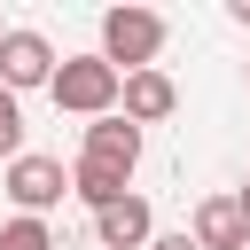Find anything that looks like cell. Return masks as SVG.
I'll return each mask as SVG.
<instances>
[{
    "label": "cell",
    "instance_id": "obj_1",
    "mask_svg": "<svg viewBox=\"0 0 250 250\" xmlns=\"http://www.w3.org/2000/svg\"><path fill=\"white\" fill-rule=\"evenodd\" d=\"M55 109H70V117H117V102H125V70L109 62V55H62V70H55Z\"/></svg>",
    "mask_w": 250,
    "mask_h": 250
},
{
    "label": "cell",
    "instance_id": "obj_2",
    "mask_svg": "<svg viewBox=\"0 0 250 250\" xmlns=\"http://www.w3.org/2000/svg\"><path fill=\"white\" fill-rule=\"evenodd\" d=\"M102 55L133 78V70H156V55H164V16L156 8H109L102 16Z\"/></svg>",
    "mask_w": 250,
    "mask_h": 250
},
{
    "label": "cell",
    "instance_id": "obj_3",
    "mask_svg": "<svg viewBox=\"0 0 250 250\" xmlns=\"http://www.w3.org/2000/svg\"><path fill=\"white\" fill-rule=\"evenodd\" d=\"M62 195H70V172H62V156H31V148H23V156L8 164V203H16L23 219L55 211Z\"/></svg>",
    "mask_w": 250,
    "mask_h": 250
},
{
    "label": "cell",
    "instance_id": "obj_4",
    "mask_svg": "<svg viewBox=\"0 0 250 250\" xmlns=\"http://www.w3.org/2000/svg\"><path fill=\"white\" fill-rule=\"evenodd\" d=\"M55 47L39 39V31H8V47H0V86L8 94H31V86H55Z\"/></svg>",
    "mask_w": 250,
    "mask_h": 250
},
{
    "label": "cell",
    "instance_id": "obj_5",
    "mask_svg": "<svg viewBox=\"0 0 250 250\" xmlns=\"http://www.w3.org/2000/svg\"><path fill=\"white\" fill-rule=\"evenodd\" d=\"M188 234H195V250H250V211L234 195H203Z\"/></svg>",
    "mask_w": 250,
    "mask_h": 250
},
{
    "label": "cell",
    "instance_id": "obj_6",
    "mask_svg": "<svg viewBox=\"0 0 250 250\" xmlns=\"http://www.w3.org/2000/svg\"><path fill=\"white\" fill-rule=\"evenodd\" d=\"M78 156H86V164H109V172L133 180V164H141V125H133V117H94Z\"/></svg>",
    "mask_w": 250,
    "mask_h": 250
},
{
    "label": "cell",
    "instance_id": "obj_7",
    "mask_svg": "<svg viewBox=\"0 0 250 250\" xmlns=\"http://www.w3.org/2000/svg\"><path fill=\"white\" fill-rule=\"evenodd\" d=\"M94 234H102V250H148V242H156V211H148V195L109 203V211L94 219Z\"/></svg>",
    "mask_w": 250,
    "mask_h": 250
},
{
    "label": "cell",
    "instance_id": "obj_8",
    "mask_svg": "<svg viewBox=\"0 0 250 250\" xmlns=\"http://www.w3.org/2000/svg\"><path fill=\"white\" fill-rule=\"evenodd\" d=\"M180 109V86L164 78V70H133L125 78V102H117V117H133V125H164Z\"/></svg>",
    "mask_w": 250,
    "mask_h": 250
},
{
    "label": "cell",
    "instance_id": "obj_9",
    "mask_svg": "<svg viewBox=\"0 0 250 250\" xmlns=\"http://www.w3.org/2000/svg\"><path fill=\"white\" fill-rule=\"evenodd\" d=\"M70 195L102 219V211H109V203H125L133 188H125V172H109V164H86V156H78V164H70Z\"/></svg>",
    "mask_w": 250,
    "mask_h": 250
},
{
    "label": "cell",
    "instance_id": "obj_10",
    "mask_svg": "<svg viewBox=\"0 0 250 250\" xmlns=\"http://www.w3.org/2000/svg\"><path fill=\"white\" fill-rule=\"evenodd\" d=\"M0 250H55V234H47V219H23V211H16V219L0 227Z\"/></svg>",
    "mask_w": 250,
    "mask_h": 250
},
{
    "label": "cell",
    "instance_id": "obj_11",
    "mask_svg": "<svg viewBox=\"0 0 250 250\" xmlns=\"http://www.w3.org/2000/svg\"><path fill=\"white\" fill-rule=\"evenodd\" d=\"M0 156H8V164L23 156V102H16L8 86H0Z\"/></svg>",
    "mask_w": 250,
    "mask_h": 250
},
{
    "label": "cell",
    "instance_id": "obj_12",
    "mask_svg": "<svg viewBox=\"0 0 250 250\" xmlns=\"http://www.w3.org/2000/svg\"><path fill=\"white\" fill-rule=\"evenodd\" d=\"M148 250H195V234H156Z\"/></svg>",
    "mask_w": 250,
    "mask_h": 250
},
{
    "label": "cell",
    "instance_id": "obj_13",
    "mask_svg": "<svg viewBox=\"0 0 250 250\" xmlns=\"http://www.w3.org/2000/svg\"><path fill=\"white\" fill-rule=\"evenodd\" d=\"M227 16H234V23H250V0H227Z\"/></svg>",
    "mask_w": 250,
    "mask_h": 250
},
{
    "label": "cell",
    "instance_id": "obj_14",
    "mask_svg": "<svg viewBox=\"0 0 250 250\" xmlns=\"http://www.w3.org/2000/svg\"><path fill=\"white\" fill-rule=\"evenodd\" d=\"M234 203H242V211H250V180H242V188H234Z\"/></svg>",
    "mask_w": 250,
    "mask_h": 250
},
{
    "label": "cell",
    "instance_id": "obj_15",
    "mask_svg": "<svg viewBox=\"0 0 250 250\" xmlns=\"http://www.w3.org/2000/svg\"><path fill=\"white\" fill-rule=\"evenodd\" d=\"M0 47H8V31H0Z\"/></svg>",
    "mask_w": 250,
    "mask_h": 250
}]
</instances>
